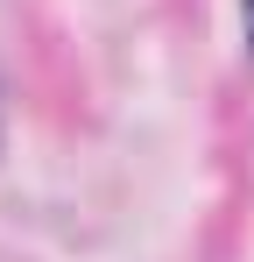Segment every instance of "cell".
<instances>
[{
    "label": "cell",
    "mask_w": 254,
    "mask_h": 262,
    "mask_svg": "<svg viewBox=\"0 0 254 262\" xmlns=\"http://www.w3.org/2000/svg\"><path fill=\"white\" fill-rule=\"evenodd\" d=\"M240 7H247V43H254V0H240Z\"/></svg>",
    "instance_id": "6da1fadb"
}]
</instances>
